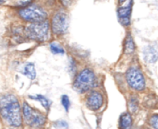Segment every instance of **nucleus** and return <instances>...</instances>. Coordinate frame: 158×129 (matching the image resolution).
<instances>
[{"label":"nucleus","mask_w":158,"mask_h":129,"mask_svg":"<svg viewBox=\"0 0 158 129\" xmlns=\"http://www.w3.org/2000/svg\"><path fill=\"white\" fill-rule=\"evenodd\" d=\"M0 116L9 127H21V107L16 96L12 94H5L0 97Z\"/></svg>","instance_id":"1"},{"label":"nucleus","mask_w":158,"mask_h":129,"mask_svg":"<svg viewBox=\"0 0 158 129\" xmlns=\"http://www.w3.org/2000/svg\"><path fill=\"white\" fill-rule=\"evenodd\" d=\"M98 86V78L92 68H82L76 74L73 81V89L81 94L87 93Z\"/></svg>","instance_id":"2"},{"label":"nucleus","mask_w":158,"mask_h":129,"mask_svg":"<svg viewBox=\"0 0 158 129\" xmlns=\"http://www.w3.org/2000/svg\"><path fill=\"white\" fill-rule=\"evenodd\" d=\"M24 34L27 38L36 42H45L50 37V25L48 20L31 22L25 28Z\"/></svg>","instance_id":"3"},{"label":"nucleus","mask_w":158,"mask_h":129,"mask_svg":"<svg viewBox=\"0 0 158 129\" xmlns=\"http://www.w3.org/2000/svg\"><path fill=\"white\" fill-rule=\"evenodd\" d=\"M128 86L136 92H142L146 89V79L142 68L138 65H133L128 68L125 74Z\"/></svg>","instance_id":"4"},{"label":"nucleus","mask_w":158,"mask_h":129,"mask_svg":"<svg viewBox=\"0 0 158 129\" xmlns=\"http://www.w3.org/2000/svg\"><path fill=\"white\" fill-rule=\"evenodd\" d=\"M22 117L25 123L31 127H42L46 122V116L26 102L22 104Z\"/></svg>","instance_id":"5"},{"label":"nucleus","mask_w":158,"mask_h":129,"mask_svg":"<svg viewBox=\"0 0 158 129\" xmlns=\"http://www.w3.org/2000/svg\"><path fill=\"white\" fill-rule=\"evenodd\" d=\"M19 17L28 22H36L43 21L47 18L46 11L40 6L35 4L27 5L24 7H21L19 10Z\"/></svg>","instance_id":"6"},{"label":"nucleus","mask_w":158,"mask_h":129,"mask_svg":"<svg viewBox=\"0 0 158 129\" xmlns=\"http://www.w3.org/2000/svg\"><path fill=\"white\" fill-rule=\"evenodd\" d=\"M69 25V18L68 13L63 10H57L52 18L51 20V29L54 34L56 35H64L67 33Z\"/></svg>","instance_id":"7"},{"label":"nucleus","mask_w":158,"mask_h":129,"mask_svg":"<svg viewBox=\"0 0 158 129\" xmlns=\"http://www.w3.org/2000/svg\"><path fill=\"white\" fill-rule=\"evenodd\" d=\"M104 104L105 96L101 91L94 89L87 92V95L85 97V105L89 110L93 112H98L103 108Z\"/></svg>","instance_id":"8"},{"label":"nucleus","mask_w":158,"mask_h":129,"mask_svg":"<svg viewBox=\"0 0 158 129\" xmlns=\"http://www.w3.org/2000/svg\"><path fill=\"white\" fill-rule=\"evenodd\" d=\"M132 5H133V0H129L126 3V5H121L117 10L118 21L124 27H129L131 25Z\"/></svg>","instance_id":"9"},{"label":"nucleus","mask_w":158,"mask_h":129,"mask_svg":"<svg viewBox=\"0 0 158 129\" xmlns=\"http://www.w3.org/2000/svg\"><path fill=\"white\" fill-rule=\"evenodd\" d=\"M143 57L147 64H155L158 60V50L153 44L146 45L143 49Z\"/></svg>","instance_id":"10"},{"label":"nucleus","mask_w":158,"mask_h":129,"mask_svg":"<svg viewBox=\"0 0 158 129\" xmlns=\"http://www.w3.org/2000/svg\"><path fill=\"white\" fill-rule=\"evenodd\" d=\"M136 50V45L133 40V37L131 32L127 33L125 39H124V43H123V52L124 54L127 56L133 55Z\"/></svg>","instance_id":"11"},{"label":"nucleus","mask_w":158,"mask_h":129,"mask_svg":"<svg viewBox=\"0 0 158 129\" xmlns=\"http://www.w3.org/2000/svg\"><path fill=\"white\" fill-rule=\"evenodd\" d=\"M133 125V119L131 116V114L127 112V113H123L120 117H119V123H118V127L120 128L128 129L131 128Z\"/></svg>","instance_id":"12"},{"label":"nucleus","mask_w":158,"mask_h":129,"mask_svg":"<svg viewBox=\"0 0 158 129\" xmlns=\"http://www.w3.org/2000/svg\"><path fill=\"white\" fill-rule=\"evenodd\" d=\"M128 107H129V111L131 114H136L139 111L140 101H139V97L136 94H131L129 97Z\"/></svg>","instance_id":"13"},{"label":"nucleus","mask_w":158,"mask_h":129,"mask_svg":"<svg viewBox=\"0 0 158 129\" xmlns=\"http://www.w3.org/2000/svg\"><path fill=\"white\" fill-rule=\"evenodd\" d=\"M21 73L26 76L28 79H30L31 80H33L36 79V70H35V66L33 63H27L24 67L23 70L21 71Z\"/></svg>","instance_id":"14"},{"label":"nucleus","mask_w":158,"mask_h":129,"mask_svg":"<svg viewBox=\"0 0 158 129\" xmlns=\"http://www.w3.org/2000/svg\"><path fill=\"white\" fill-rule=\"evenodd\" d=\"M30 99L33 100V101H37L41 103V105L48 112L51 108V102L49 99H47L45 96L44 95H40V94H37V95H30L29 96Z\"/></svg>","instance_id":"15"},{"label":"nucleus","mask_w":158,"mask_h":129,"mask_svg":"<svg viewBox=\"0 0 158 129\" xmlns=\"http://www.w3.org/2000/svg\"><path fill=\"white\" fill-rule=\"evenodd\" d=\"M143 104L147 108H156L158 104V98L154 94H148L144 98Z\"/></svg>","instance_id":"16"},{"label":"nucleus","mask_w":158,"mask_h":129,"mask_svg":"<svg viewBox=\"0 0 158 129\" xmlns=\"http://www.w3.org/2000/svg\"><path fill=\"white\" fill-rule=\"evenodd\" d=\"M50 51L54 54H61L62 55L65 54V49L63 48V46L56 42H53L50 43Z\"/></svg>","instance_id":"17"},{"label":"nucleus","mask_w":158,"mask_h":129,"mask_svg":"<svg viewBox=\"0 0 158 129\" xmlns=\"http://www.w3.org/2000/svg\"><path fill=\"white\" fill-rule=\"evenodd\" d=\"M77 68H78V66H77L76 60L73 57H69V72L71 77L76 76Z\"/></svg>","instance_id":"18"},{"label":"nucleus","mask_w":158,"mask_h":129,"mask_svg":"<svg viewBox=\"0 0 158 129\" xmlns=\"http://www.w3.org/2000/svg\"><path fill=\"white\" fill-rule=\"evenodd\" d=\"M148 125L153 128L158 129V114H154L149 117Z\"/></svg>","instance_id":"19"},{"label":"nucleus","mask_w":158,"mask_h":129,"mask_svg":"<svg viewBox=\"0 0 158 129\" xmlns=\"http://www.w3.org/2000/svg\"><path fill=\"white\" fill-rule=\"evenodd\" d=\"M61 104L63 108L66 110V112H69V107H70V101L68 95H62L61 97Z\"/></svg>","instance_id":"20"},{"label":"nucleus","mask_w":158,"mask_h":129,"mask_svg":"<svg viewBox=\"0 0 158 129\" xmlns=\"http://www.w3.org/2000/svg\"><path fill=\"white\" fill-rule=\"evenodd\" d=\"M53 127L56 128H68L69 125L66 121L64 120H57L53 124Z\"/></svg>","instance_id":"21"},{"label":"nucleus","mask_w":158,"mask_h":129,"mask_svg":"<svg viewBox=\"0 0 158 129\" xmlns=\"http://www.w3.org/2000/svg\"><path fill=\"white\" fill-rule=\"evenodd\" d=\"M60 1H61L62 5H63L64 6H66V7L71 6V5L73 4V2H74V0H60Z\"/></svg>","instance_id":"22"},{"label":"nucleus","mask_w":158,"mask_h":129,"mask_svg":"<svg viewBox=\"0 0 158 129\" xmlns=\"http://www.w3.org/2000/svg\"><path fill=\"white\" fill-rule=\"evenodd\" d=\"M127 0H118V3L120 4V5H123V3H125Z\"/></svg>","instance_id":"23"},{"label":"nucleus","mask_w":158,"mask_h":129,"mask_svg":"<svg viewBox=\"0 0 158 129\" xmlns=\"http://www.w3.org/2000/svg\"><path fill=\"white\" fill-rule=\"evenodd\" d=\"M4 2H5V0H0V5H1V4H3Z\"/></svg>","instance_id":"24"}]
</instances>
